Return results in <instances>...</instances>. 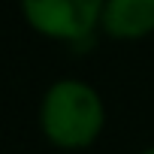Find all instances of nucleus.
Instances as JSON below:
<instances>
[{
	"label": "nucleus",
	"mask_w": 154,
	"mask_h": 154,
	"mask_svg": "<svg viewBox=\"0 0 154 154\" xmlns=\"http://www.w3.org/2000/svg\"><path fill=\"white\" fill-rule=\"evenodd\" d=\"M39 124L51 145L85 148L100 136L106 124V109H103L100 94L91 85L75 82V79H60L45 91Z\"/></svg>",
	"instance_id": "obj_1"
},
{
	"label": "nucleus",
	"mask_w": 154,
	"mask_h": 154,
	"mask_svg": "<svg viewBox=\"0 0 154 154\" xmlns=\"http://www.w3.org/2000/svg\"><path fill=\"white\" fill-rule=\"evenodd\" d=\"M100 24L115 39H142L154 30V0H106Z\"/></svg>",
	"instance_id": "obj_3"
},
{
	"label": "nucleus",
	"mask_w": 154,
	"mask_h": 154,
	"mask_svg": "<svg viewBox=\"0 0 154 154\" xmlns=\"http://www.w3.org/2000/svg\"><path fill=\"white\" fill-rule=\"evenodd\" d=\"M142 154H154V148H148V151H142Z\"/></svg>",
	"instance_id": "obj_4"
},
{
	"label": "nucleus",
	"mask_w": 154,
	"mask_h": 154,
	"mask_svg": "<svg viewBox=\"0 0 154 154\" xmlns=\"http://www.w3.org/2000/svg\"><path fill=\"white\" fill-rule=\"evenodd\" d=\"M106 0H21L24 18L33 30L51 39L79 42L100 24Z\"/></svg>",
	"instance_id": "obj_2"
}]
</instances>
